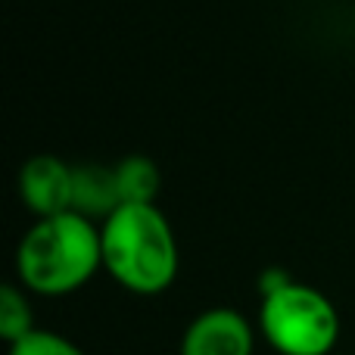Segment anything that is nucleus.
Here are the masks:
<instances>
[{
	"instance_id": "obj_1",
	"label": "nucleus",
	"mask_w": 355,
	"mask_h": 355,
	"mask_svg": "<svg viewBox=\"0 0 355 355\" xmlns=\"http://www.w3.org/2000/svg\"><path fill=\"white\" fill-rule=\"evenodd\" d=\"M103 271L135 296H159L175 284L181 252L172 221L156 202H122L100 221Z\"/></svg>"
},
{
	"instance_id": "obj_2",
	"label": "nucleus",
	"mask_w": 355,
	"mask_h": 355,
	"mask_svg": "<svg viewBox=\"0 0 355 355\" xmlns=\"http://www.w3.org/2000/svg\"><path fill=\"white\" fill-rule=\"evenodd\" d=\"M100 268V225L78 212L35 218L16 246V284L35 296H69L91 284Z\"/></svg>"
},
{
	"instance_id": "obj_3",
	"label": "nucleus",
	"mask_w": 355,
	"mask_h": 355,
	"mask_svg": "<svg viewBox=\"0 0 355 355\" xmlns=\"http://www.w3.org/2000/svg\"><path fill=\"white\" fill-rule=\"evenodd\" d=\"M256 331L277 355H331L340 340V312L318 287L287 277L262 290Z\"/></svg>"
},
{
	"instance_id": "obj_4",
	"label": "nucleus",
	"mask_w": 355,
	"mask_h": 355,
	"mask_svg": "<svg viewBox=\"0 0 355 355\" xmlns=\"http://www.w3.org/2000/svg\"><path fill=\"white\" fill-rule=\"evenodd\" d=\"M256 334V324L243 312L212 306L184 327L178 355H252Z\"/></svg>"
},
{
	"instance_id": "obj_5",
	"label": "nucleus",
	"mask_w": 355,
	"mask_h": 355,
	"mask_svg": "<svg viewBox=\"0 0 355 355\" xmlns=\"http://www.w3.org/2000/svg\"><path fill=\"white\" fill-rule=\"evenodd\" d=\"M75 166L50 153H37L19 168V200L35 218L72 212Z\"/></svg>"
},
{
	"instance_id": "obj_6",
	"label": "nucleus",
	"mask_w": 355,
	"mask_h": 355,
	"mask_svg": "<svg viewBox=\"0 0 355 355\" xmlns=\"http://www.w3.org/2000/svg\"><path fill=\"white\" fill-rule=\"evenodd\" d=\"M122 206L119 196V184H116V168L112 166H75V187H72V212L85 215L91 221H103L110 218L116 209Z\"/></svg>"
},
{
	"instance_id": "obj_7",
	"label": "nucleus",
	"mask_w": 355,
	"mask_h": 355,
	"mask_svg": "<svg viewBox=\"0 0 355 355\" xmlns=\"http://www.w3.org/2000/svg\"><path fill=\"white\" fill-rule=\"evenodd\" d=\"M112 168H116V184L122 202H156L162 178L150 156H137V153L125 156Z\"/></svg>"
},
{
	"instance_id": "obj_8",
	"label": "nucleus",
	"mask_w": 355,
	"mask_h": 355,
	"mask_svg": "<svg viewBox=\"0 0 355 355\" xmlns=\"http://www.w3.org/2000/svg\"><path fill=\"white\" fill-rule=\"evenodd\" d=\"M28 296L31 293L19 284H3L0 287V337H3L6 346L35 331V315H31Z\"/></svg>"
},
{
	"instance_id": "obj_9",
	"label": "nucleus",
	"mask_w": 355,
	"mask_h": 355,
	"mask_svg": "<svg viewBox=\"0 0 355 355\" xmlns=\"http://www.w3.org/2000/svg\"><path fill=\"white\" fill-rule=\"evenodd\" d=\"M6 355H85V352L69 337H62V334L35 327V331L25 334L22 340L6 346Z\"/></svg>"
}]
</instances>
